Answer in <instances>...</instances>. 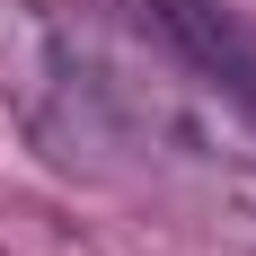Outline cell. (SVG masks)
<instances>
[{"label": "cell", "mask_w": 256, "mask_h": 256, "mask_svg": "<svg viewBox=\"0 0 256 256\" xmlns=\"http://www.w3.org/2000/svg\"><path fill=\"white\" fill-rule=\"evenodd\" d=\"M159 26H168V44L194 62L212 98H230L238 115H256V18L221 9V0H150Z\"/></svg>", "instance_id": "cell-1"}]
</instances>
